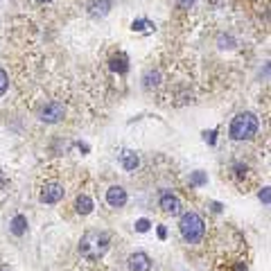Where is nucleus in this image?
Listing matches in <instances>:
<instances>
[{
  "mask_svg": "<svg viewBox=\"0 0 271 271\" xmlns=\"http://www.w3.org/2000/svg\"><path fill=\"white\" fill-rule=\"evenodd\" d=\"M109 244H111V237L104 230H89L86 235L79 242V253L86 260L95 262V260L104 258V253L109 251Z\"/></svg>",
  "mask_w": 271,
  "mask_h": 271,
  "instance_id": "nucleus-1",
  "label": "nucleus"
},
{
  "mask_svg": "<svg viewBox=\"0 0 271 271\" xmlns=\"http://www.w3.org/2000/svg\"><path fill=\"white\" fill-rule=\"evenodd\" d=\"M258 127H260L258 118H255L253 113L247 111V113H240V115L233 118L228 134L233 140H251V138L258 134Z\"/></svg>",
  "mask_w": 271,
  "mask_h": 271,
  "instance_id": "nucleus-2",
  "label": "nucleus"
},
{
  "mask_svg": "<svg viewBox=\"0 0 271 271\" xmlns=\"http://www.w3.org/2000/svg\"><path fill=\"white\" fill-rule=\"evenodd\" d=\"M179 230H181V235L185 242L190 244H197V242L203 237L206 233V224H203V219L197 215V212H185L179 222Z\"/></svg>",
  "mask_w": 271,
  "mask_h": 271,
  "instance_id": "nucleus-3",
  "label": "nucleus"
},
{
  "mask_svg": "<svg viewBox=\"0 0 271 271\" xmlns=\"http://www.w3.org/2000/svg\"><path fill=\"white\" fill-rule=\"evenodd\" d=\"M64 115H66V106L61 102H50V104H45L41 109V120L47 124L59 122V120H64Z\"/></svg>",
  "mask_w": 271,
  "mask_h": 271,
  "instance_id": "nucleus-4",
  "label": "nucleus"
},
{
  "mask_svg": "<svg viewBox=\"0 0 271 271\" xmlns=\"http://www.w3.org/2000/svg\"><path fill=\"white\" fill-rule=\"evenodd\" d=\"M106 203L111 208H122L127 203V190L122 185H111L106 190Z\"/></svg>",
  "mask_w": 271,
  "mask_h": 271,
  "instance_id": "nucleus-5",
  "label": "nucleus"
},
{
  "mask_svg": "<svg viewBox=\"0 0 271 271\" xmlns=\"http://www.w3.org/2000/svg\"><path fill=\"white\" fill-rule=\"evenodd\" d=\"M64 199V188L59 183H47L45 188L41 190V201L43 203H57Z\"/></svg>",
  "mask_w": 271,
  "mask_h": 271,
  "instance_id": "nucleus-6",
  "label": "nucleus"
},
{
  "mask_svg": "<svg viewBox=\"0 0 271 271\" xmlns=\"http://www.w3.org/2000/svg\"><path fill=\"white\" fill-rule=\"evenodd\" d=\"M129 269L131 271H149L152 269V258H149L147 253H142V251L131 253L129 255Z\"/></svg>",
  "mask_w": 271,
  "mask_h": 271,
  "instance_id": "nucleus-7",
  "label": "nucleus"
},
{
  "mask_svg": "<svg viewBox=\"0 0 271 271\" xmlns=\"http://www.w3.org/2000/svg\"><path fill=\"white\" fill-rule=\"evenodd\" d=\"M111 7H113V0H93L89 5V14L93 18H102L111 12Z\"/></svg>",
  "mask_w": 271,
  "mask_h": 271,
  "instance_id": "nucleus-8",
  "label": "nucleus"
},
{
  "mask_svg": "<svg viewBox=\"0 0 271 271\" xmlns=\"http://www.w3.org/2000/svg\"><path fill=\"white\" fill-rule=\"evenodd\" d=\"M160 208L165 212H170V215H179L181 212V201H179V197L165 192V195L160 197Z\"/></svg>",
  "mask_w": 271,
  "mask_h": 271,
  "instance_id": "nucleus-9",
  "label": "nucleus"
},
{
  "mask_svg": "<svg viewBox=\"0 0 271 271\" xmlns=\"http://www.w3.org/2000/svg\"><path fill=\"white\" fill-rule=\"evenodd\" d=\"M75 208L79 215H89V212L93 210V199H90L89 195H79L75 201Z\"/></svg>",
  "mask_w": 271,
  "mask_h": 271,
  "instance_id": "nucleus-10",
  "label": "nucleus"
},
{
  "mask_svg": "<svg viewBox=\"0 0 271 271\" xmlns=\"http://www.w3.org/2000/svg\"><path fill=\"white\" fill-rule=\"evenodd\" d=\"M120 158H122V167L129 172H134L136 167L140 165V158H138V154H134V152H124Z\"/></svg>",
  "mask_w": 271,
  "mask_h": 271,
  "instance_id": "nucleus-11",
  "label": "nucleus"
},
{
  "mask_svg": "<svg viewBox=\"0 0 271 271\" xmlns=\"http://www.w3.org/2000/svg\"><path fill=\"white\" fill-rule=\"evenodd\" d=\"M25 230H27V217L16 215V217L12 219V233H14V235H23Z\"/></svg>",
  "mask_w": 271,
  "mask_h": 271,
  "instance_id": "nucleus-12",
  "label": "nucleus"
},
{
  "mask_svg": "<svg viewBox=\"0 0 271 271\" xmlns=\"http://www.w3.org/2000/svg\"><path fill=\"white\" fill-rule=\"evenodd\" d=\"M111 68L115 72H127L129 70V66H127V57H115V59H111Z\"/></svg>",
  "mask_w": 271,
  "mask_h": 271,
  "instance_id": "nucleus-13",
  "label": "nucleus"
},
{
  "mask_svg": "<svg viewBox=\"0 0 271 271\" xmlns=\"http://www.w3.org/2000/svg\"><path fill=\"white\" fill-rule=\"evenodd\" d=\"M206 181H208V177L203 172H195V174L190 177V185H203Z\"/></svg>",
  "mask_w": 271,
  "mask_h": 271,
  "instance_id": "nucleus-14",
  "label": "nucleus"
},
{
  "mask_svg": "<svg viewBox=\"0 0 271 271\" xmlns=\"http://www.w3.org/2000/svg\"><path fill=\"white\" fill-rule=\"evenodd\" d=\"M145 27H154L149 21H145V18H138V21H134V25H131V30L134 32H142Z\"/></svg>",
  "mask_w": 271,
  "mask_h": 271,
  "instance_id": "nucleus-15",
  "label": "nucleus"
},
{
  "mask_svg": "<svg viewBox=\"0 0 271 271\" xmlns=\"http://www.w3.org/2000/svg\"><path fill=\"white\" fill-rule=\"evenodd\" d=\"M158 79H160L158 72H147V75H145V86H147V89H152V86H156V84H158Z\"/></svg>",
  "mask_w": 271,
  "mask_h": 271,
  "instance_id": "nucleus-16",
  "label": "nucleus"
},
{
  "mask_svg": "<svg viewBox=\"0 0 271 271\" xmlns=\"http://www.w3.org/2000/svg\"><path fill=\"white\" fill-rule=\"evenodd\" d=\"M7 89H9V77L5 70H0V97L7 93Z\"/></svg>",
  "mask_w": 271,
  "mask_h": 271,
  "instance_id": "nucleus-17",
  "label": "nucleus"
},
{
  "mask_svg": "<svg viewBox=\"0 0 271 271\" xmlns=\"http://www.w3.org/2000/svg\"><path fill=\"white\" fill-rule=\"evenodd\" d=\"M149 219H138V222H136V230H138V233H145V230H149Z\"/></svg>",
  "mask_w": 271,
  "mask_h": 271,
  "instance_id": "nucleus-18",
  "label": "nucleus"
},
{
  "mask_svg": "<svg viewBox=\"0 0 271 271\" xmlns=\"http://www.w3.org/2000/svg\"><path fill=\"white\" fill-rule=\"evenodd\" d=\"M177 2H179V7H183V9H190V7L195 5L197 0H177Z\"/></svg>",
  "mask_w": 271,
  "mask_h": 271,
  "instance_id": "nucleus-19",
  "label": "nucleus"
},
{
  "mask_svg": "<svg viewBox=\"0 0 271 271\" xmlns=\"http://www.w3.org/2000/svg\"><path fill=\"white\" fill-rule=\"evenodd\" d=\"M260 199H262V201H265V203H269V190H262V192H260Z\"/></svg>",
  "mask_w": 271,
  "mask_h": 271,
  "instance_id": "nucleus-20",
  "label": "nucleus"
},
{
  "mask_svg": "<svg viewBox=\"0 0 271 271\" xmlns=\"http://www.w3.org/2000/svg\"><path fill=\"white\" fill-rule=\"evenodd\" d=\"M0 271H9V269H7V267H0Z\"/></svg>",
  "mask_w": 271,
  "mask_h": 271,
  "instance_id": "nucleus-21",
  "label": "nucleus"
},
{
  "mask_svg": "<svg viewBox=\"0 0 271 271\" xmlns=\"http://www.w3.org/2000/svg\"><path fill=\"white\" fill-rule=\"evenodd\" d=\"M39 2H50V0H39Z\"/></svg>",
  "mask_w": 271,
  "mask_h": 271,
  "instance_id": "nucleus-22",
  "label": "nucleus"
}]
</instances>
